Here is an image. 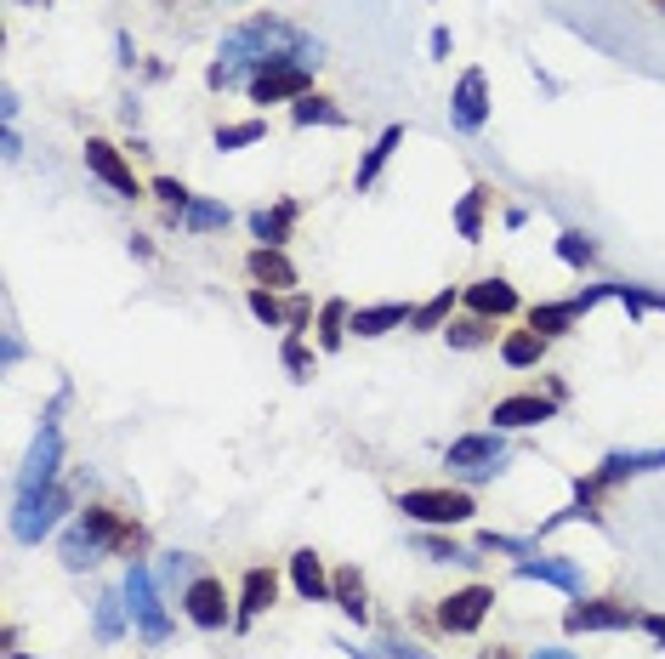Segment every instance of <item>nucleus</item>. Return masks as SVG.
<instances>
[{"mask_svg": "<svg viewBox=\"0 0 665 659\" xmlns=\"http://www.w3.org/2000/svg\"><path fill=\"white\" fill-rule=\"evenodd\" d=\"M80 529L98 540V551H114V557H125V562H137L142 546H149V529L131 524V517H120L114 506H85V511H80Z\"/></svg>", "mask_w": 665, "mask_h": 659, "instance_id": "3", "label": "nucleus"}, {"mask_svg": "<svg viewBox=\"0 0 665 659\" xmlns=\"http://www.w3.org/2000/svg\"><path fill=\"white\" fill-rule=\"evenodd\" d=\"M268 63H319V40L302 34L291 18H279V12H256L245 23H233L216 45V63L205 69V85L211 91H233V85H245L268 69Z\"/></svg>", "mask_w": 665, "mask_h": 659, "instance_id": "1", "label": "nucleus"}, {"mask_svg": "<svg viewBox=\"0 0 665 659\" xmlns=\"http://www.w3.org/2000/svg\"><path fill=\"white\" fill-rule=\"evenodd\" d=\"M426 45H433V58H450V29H433V40H426Z\"/></svg>", "mask_w": 665, "mask_h": 659, "instance_id": "45", "label": "nucleus"}, {"mask_svg": "<svg viewBox=\"0 0 665 659\" xmlns=\"http://www.w3.org/2000/svg\"><path fill=\"white\" fill-rule=\"evenodd\" d=\"M517 580H546L568 597H581V569L568 557H517Z\"/></svg>", "mask_w": 665, "mask_h": 659, "instance_id": "20", "label": "nucleus"}, {"mask_svg": "<svg viewBox=\"0 0 665 659\" xmlns=\"http://www.w3.org/2000/svg\"><path fill=\"white\" fill-rule=\"evenodd\" d=\"M450 318H455V291H433L410 313V330H415V336H433V330H444Z\"/></svg>", "mask_w": 665, "mask_h": 659, "instance_id": "29", "label": "nucleus"}, {"mask_svg": "<svg viewBox=\"0 0 665 659\" xmlns=\"http://www.w3.org/2000/svg\"><path fill=\"white\" fill-rule=\"evenodd\" d=\"M450 347H490L495 342V318H484V313H466V318H450Z\"/></svg>", "mask_w": 665, "mask_h": 659, "instance_id": "31", "label": "nucleus"}, {"mask_svg": "<svg viewBox=\"0 0 665 659\" xmlns=\"http://www.w3.org/2000/svg\"><path fill=\"white\" fill-rule=\"evenodd\" d=\"M245 307L268 324V330H284V324H291V307H284L279 302V291H262V285H251V296H245Z\"/></svg>", "mask_w": 665, "mask_h": 659, "instance_id": "35", "label": "nucleus"}, {"mask_svg": "<svg viewBox=\"0 0 665 659\" xmlns=\"http://www.w3.org/2000/svg\"><path fill=\"white\" fill-rule=\"evenodd\" d=\"M291 586L308 597V602H330V575H324V557L313 546L291 551Z\"/></svg>", "mask_w": 665, "mask_h": 659, "instance_id": "23", "label": "nucleus"}, {"mask_svg": "<svg viewBox=\"0 0 665 659\" xmlns=\"http://www.w3.org/2000/svg\"><path fill=\"white\" fill-rule=\"evenodd\" d=\"M461 302H466V313H484V318H512L517 313V291H512V278H501V273L472 278Z\"/></svg>", "mask_w": 665, "mask_h": 659, "instance_id": "15", "label": "nucleus"}, {"mask_svg": "<svg viewBox=\"0 0 665 659\" xmlns=\"http://www.w3.org/2000/svg\"><path fill=\"white\" fill-rule=\"evenodd\" d=\"M98 557H103V551H98V540H91L80 524L63 535V562H69V569H91V562H98Z\"/></svg>", "mask_w": 665, "mask_h": 659, "instance_id": "37", "label": "nucleus"}, {"mask_svg": "<svg viewBox=\"0 0 665 659\" xmlns=\"http://www.w3.org/2000/svg\"><path fill=\"white\" fill-rule=\"evenodd\" d=\"M478 546H484V551H512V557H530V540H512V535H495V529H484V535H478Z\"/></svg>", "mask_w": 665, "mask_h": 659, "instance_id": "42", "label": "nucleus"}, {"mask_svg": "<svg viewBox=\"0 0 665 659\" xmlns=\"http://www.w3.org/2000/svg\"><path fill=\"white\" fill-rule=\"evenodd\" d=\"M557 256H563L568 267H586V262L597 256V245L586 240V233H581V227H568V233H557Z\"/></svg>", "mask_w": 665, "mask_h": 659, "instance_id": "39", "label": "nucleus"}, {"mask_svg": "<svg viewBox=\"0 0 665 659\" xmlns=\"http://www.w3.org/2000/svg\"><path fill=\"white\" fill-rule=\"evenodd\" d=\"M478 659H517V653H512V648H501V642H495V648H484V653H478Z\"/></svg>", "mask_w": 665, "mask_h": 659, "instance_id": "46", "label": "nucleus"}, {"mask_svg": "<svg viewBox=\"0 0 665 659\" xmlns=\"http://www.w3.org/2000/svg\"><path fill=\"white\" fill-rule=\"evenodd\" d=\"M154 200L165 205V216H171V222H182V211L194 205V194H188V187H182L177 176H154Z\"/></svg>", "mask_w": 665, "mask_h": 659, "instance_id": "38", "label": "nucleus"}, {"mask_svg": "<svg viewBox=\"0 0 665 659\" xmlns=\"http://www.w3.org/2000/svg\"><path fill=\"white\" fill-rule=\"evenodd\" d=\"M410 302H375V307H353V336L359 342H375V336H387V330L410 324Z\"/></svg>", "mask_w": 665, "mask_h": 659, "instance_id": "21", "label": "nucleus"}, {"mask_svg": "<svg viewBox=\"0 0 665 659\" xmlns=\"http://www.w3.org/2000/svg\"><path fill=\"white\" fill-rule=\"evenodd\" d=\"M7 659H29V653H7Z\"/></svg>", "mask_w": 665, "mask_h": 659, "instance_id": "49", "label": "nucleus"}, {"mask_svg": "<svg viewBox=\"0 0 665 659\" xmlns=\"http://www.w3.org/2000/svg\"><path fill=\"white\" fill-rule=\"evenodd\" d=\"M450 114H455L461 131H484V120H490V80H484V69H466V74L455 80Z\"/></svg>", "mask_w": 665, "mask_h": 659, "instance_id": "14", "label": "nucleus"}, {"mask_svg": "<svg viewBox=\"0 0 665 659\" xmlns=\"http://www.w3.org/2000/svg\"><path fill=\"white\" fill-rule=\"evenodd\" d=\"M228 602L233 597H228V586L216 575H194L188 591H182V615L194 620L200 631H222V626H233V615H240V608H228Z\"/></svg>", "mask_w": 665, "mask_h": 659, "instance_id": "7", "label": "nucleus"}, {"mask_svg": "<svg viewBox=\"0 0 665 659\" xmlns=\"http://www.w3.org/2000/svg\"><path fill=\"white\" fill-rule=\"evenodd\" d=\"M58 466H63V427H58V409L40 420V438H34V449H29V466H23V484H18V495H34V489H46V484H58Z\"/></svg>", "mask_w": 665, "mask_h": 659, "instance_id": "9", "label": "nucleus"}, {"mask_svg": "<svg viewBox=\"0 0 665 659\" xmlns=\"http://www.w3.org/2000/svg\"><path fill=\"white\" fill-rule=\"evenodd\" d=\"M399 143H404V125H387V131L364 149V160H359V171H353V187H359V194H364V187H375V176H382V165L393 160Z\"/></svg>", "mask_w": 665, "mask_h": 659, "instance_id": "24", "label": "nucleus"}, {"mask_svg": "<svg viewBox=\"0 0 665 659\" xmlns=\"http://www.w3.org/2000/svg\"><path fill=\"white\" fill-rule=\"evenodd\" d=\"M506 460V433H466L444 449V466L461 478H495Z\"/></svg>", "mask_w": 665, "mask_h": 659, "instance_id": "6", "label": "nucleus"}, {"mask_svg": "<svg viewBox=\"0 0 665 659\" xmlns=\"http://www.w3.org/2000/svg\"><path fill=\"white\" fill-rule=\"evenodd\" d=\"M291 120H296V125H347V114L330 103L324 91H308V98H296V103H291Z\"/></svg>", "mask_w": 665, "mask_h": 659, "instance_id": "30", "label": "nucleus"}, {"mask_svg": "<svg viewBox=\"0 0 665 659\" xmlns=\"http://www.w3.org/2000/svg\"><path fill=\"white\" fill-rule=\"evenodd\" d=\"M279 358H284V375H291V382H313V347L296 336H284V347H279Z\"/></svg>", "mask_w": 665, "mask_h": 659, "instance_id": "36", "label": "nucleus"}, {"mask_svg": "<svg viewBox=\"0 0 665 659\" xmlns=\"http://www.w3.org/2000/svg\"><path fill=\"white\" fill-rule=\"evenodd\" d=\"M85 171L98 176L103 187H114L120 200H142V182H137L131 160L109 143V136H85Z\"/></svg>", "mask_w": 665, "mask_h": 659, "instance_id": "10", "label": "nucleus"}, {"mask_svg": "<svg viewBox=\"0 0 665 659\" xmlns=\"http://www.w3.org/2000/svg\"><path fill=\"white\" fill-rule=\"evenodd\" d=\"M586 307L568 296V302H541V307H530V330H541V336L552 342V336H563V330H575V318H581Z\"/></svg>", "mask_w": 665, "mask_h": 659, "instance_id": "28", "label": "nucleus"}, {"mask_svg": "<svg viewBox=\"0 0 665 659\" xmlns=\"http://www.w3.org/2000/svg\"><path fill=\"white\" fill-rule=\"evenodd\" d=\"M665 466V449H614L603 466H597V484L603 489H614V484H626V478H643V473H659Z\"/></svg>", "mask_w": 665, "mask_h": 659, "instance_id": "17", "label": "nucleus"}, {"mask_svg": "<svg viewBox=\"0 0 665 659\" xmlns=\"http://www.w3.org/2000/svg\"><path fill=\"white\" fill-rule=\"evenodd\" d=\"M245 273L256 278L262 291H296V262L284 256L279 245H256V251L245 256Z\"/></svg>", "mask_w": 665, "mask_h": 659, "instance_id": "18", "label": "nucleus"}, {"mask_svg": "<svg viewBox=\"0 0 665 659\" xmlns=\"http://www.w3.org/2000/svg\"><path fill=\"white\" fill-rule=\"evenodd\" d=\"M490 187L484 182H472L466 187V194H461V205H455V233H461V240H472V245H478L484 240V211H490Z\"/></svg>", "mask_w": 665, "mask_h": 659, "instance_id": "25", "label": "nucleus"}, {"mask_svg": "<svg viewBox=\"0 0 665 659\" xmlns=\"http://www.w3.org/2000/svg\"><path fill=\"white\" fill-rule=\"evenodd\" d=\"M347 336H353V307H347L342 296H330V302L319 307V347H324V353H336Z\"/></svg>", "mask_w": 665, "mask_h": 659, "instance_id": "27", "label": "nucleus"}, {"mask_svg": "<svg viewBox=\"0 0 665 659\" xmlns=\"http://www.w3.org/2000/svg\"><path fill=\"white\" fill-rule=\"evenodd\" d=\"M415 546L433 557V562H472V557H466L455 540H444V535H415Z\"/></svg>", "mask_w": 665, "mask_h": 659, "instance_id": "41", "label": "nucleus"}, {"mask_svg": "<svg viewBox=\"0 0 665 659\" xmlns=\"http://www.w3.org/2000/svg\"><path fill=\"white\" fill-rule=\"evenodd\" d=\"M535 659H575V653H568V648H541Z\"/></svg>", "mask_w": 665, "mask_h": 659, "instance_id": "47", "label": "nucleus"}, {"mask_svg": "<svg viewBox=\"0 0 665 659\" xmlns=\"http://www.w3.org/2000/svg\"><path fill=\"white\" fill-rule=\"evenodd\" d=\"M313 91V69L308 63H268L251 80V103H296Z\"/></svg>", "mask_w": 665, "mask_h": 659, "instance_id": "12", "label": "nucleus"}, {"mask_svg": "<svg viewBox=\"0 0 665 659\" xmlns=\"http://www.w3.org/2000/svg\"><path fill=\"white\" fill-rule=\"evenodd\" d=\"M125 615H131L125 586H120V591H103V597H98V637H103V642H114V637L125 631Z\"/></svg>", "mask_w": 665, "mask_h": 659, "instance_id": "32", "label": "nucleus"}, {"mask_svg": "<svg viewBox=\"0 0 665 659\" xmlns=\"http://www.w3.org/2000/svg\"><path fill=\"white\" fill-rule=\"evenodd\" d=\"M74 506V495L63 489V484H46V489H34V495H18V511H12V535L23 540V546H34V540H46L58 529V517Z\"/></svg>", "mask_w": 665, "mask_h": 659, "instance_id": "4", "label": "nucleus"}, {"mask_svg": "<svg viewBox=\"0 0 665 659\" xmlns=\"http://www.w3.org/2000/svg\"><path fill=\"white\" fill-rule=\"evenodd\" d=\"M552 415H557V398H541V393H512V398H495V409H490L495 433H524Z\"/></svg>", "mask_w": 665, "mask_h": 659, "instance_id": "13", "label": "nucleus"}, {"mask_svg": "<svg viewBox=\"0 0 665 659\" xmlns=\"http://www.w3.org/2000/svg\"><path fill=\"white\" fill-rule=\"evenodd\" d=\"M273 597H279V575L268 569V562L245 569V580H240V615H233V631H245L256 615H268V608H273Z\"/></svg>", "mask_w": 665, "mask_h": 659, "instance_id": "16", "label": "nucleus"}, {"mask_svg": "<svg viewBox=\"0 0 665 659\" xmlns=\"http://www.w3.org/2000/svg\"><path fill=\"white\" fill-rule=\"evenodd\" d=\"M228 222H233V211L216 205V200H194V205L182 211V227H188V233H216V227H228Z\"/></svg>", "mask_w": 665, "mask_h": 659, "instance_id": "34", "label": "nucleus"}, {"mask_svg": "<svg viewBox=\"0 0 665 659\" xmlns=\"http://www.w3.org/2000/svg\"><path fill=\"white\" fill-rule=\"evenodd\" d=\"M643 631L654 637V648H665V615H643Z\"/></svg>", "mask_w": 665, "mask_h": 659, "instance_id": "44", "label": "nucleus"}, {"mask_svg": "<svg viewBox=\"0 0 665 659\" xmlns=\"http://www.w3.org/2000/svg\"><path fill=\"white\" fill-rule=\"evenodd\" d=\"M268 136V120H233V125H216V149L222 154H240L251 143H262Z\"/></svg>", "mask_w": 665, "mask_h": 659, "instance_id": "33", "label": "nucleus"}, {"mask_svg": "<svg viewBox=\"0 0 665 659\" xmlns=\"http://www.w3.org/2000/svg\"><path fill=\"white\" fill-rule=\"evenodd\" d=\"M308 318H313V302H308V296H291V324H284V330H296V336H302Z\"/></svg>", "mask_w": 665, "mask_h": 659, "instance_id": "43", "label": "nucleus"}, {"mask_svg": "<svg viewBox=\"0 0 665 659\" xmlns=\"http://www.w3.org/2000/svg\"><path fill=\"white\" fill-rule=\"evenodd\" d=\"M563 626L568 631H632V626H643V608H632L621 597H586L563 615Z\"/></svg>", "mask_w": 665, "mask_h": 659, "instance_id": "8", "label": "nucleus"}, {"mask_svg": "<svg viewBox=\"0 0 665 659\" xmlns=\"http://www.w3.org/2000/svg\"><path fill=\"white\" fill-rule=\"evenodd\" d=\"M125 602H131V620L142 631V642H165L171 637V620H165V602H160V586L149 575V562H131L125 569Z\"/></svg>", "mask_w": 665, "mask_h": 659, "instance_id": "5", "label": "nucleus"}, {"mask_svg": "<svg viewBox=\"0 0 665 659\" xmlns=\"http://www.w3.org/2000/svg\"><path fill=\"white\" fill-rule=\"evenodd\" d=\"M296 222H302V205H296V200H279V205L251 211V233H256V245H279V251H284V240L296 233Z\"/></svg>", "mask_w": 665, "mask_h": 659, "instance_id": "19", "label": "nucleus"}, {"mask_svg": "<svg viewBox=\"0 0 665 659\" xmlns=\"http://www.w3.org/2000/svg\"><path fill=\"white\" fill-rule=\"evenodd\" d=\"M353 659H433L426 648H415V642H382V648H347Z\"/></svg>", "mask_w": 665, "mask_h": 659, "instance_id": "40", "label": "nucleus"}, {"mask_svg": "<svg viewBox=\"0 0 665 659\" xmlns=\"http://www.w3.org/2000/svg\"><path fill=\"white\" fill-rule=\"evenodd\" d=\"M490 608H495V586H461V591H450V597L439 602V626H444L450 637H466V631L484 626Z\"/></svg>", "mask_w": 665, "mask_h": 659, "instance_id": "11", "label": "nucleus"}, {"mask_svg": "<svg viewBox=\"0 0 665 659\" xmlns=\"http://www.w3.org/2000/svg\"><path fill=\"white\" fill-rule=\"evenodd\" d=\"M648 7H654V12H665V0H648Z\"/></svg>", "mask_w": 665, "mask_h": 659, "instance_id": "48", "label": "nucleus"}, {"mask_svg": "<svg viewBox=\"0 0 665 659\" xmlns=\"http://www.w3.org/2000/svg\"><path fill=\"white\" fill-rule=\"evenodd\" d=\"M330 602H336L347 620H359V626L370 620V591H364V575L353 569V562H347V569H336V575H330Z\"/></svg>", "mask_w": 665, "mask_h": 659, "instance_id": "22", "label": "nucleus"}, {"mask_svg": "<svg viewBox=\"0 0 665 659\" xmlns=\"http://www.w3.org/2000/svg\"><path fill=\"white\" fill-rule=\"evenodd\" d=\"M399 511L410 517V524H421V529H455V524H466L478 506H472L466 489H404V495H399Z\"/></svg>", "mask_w": 665, "mask_h": 659, "instance_id": "2", "label": "nucleus"}, {"mask_svg": "<svg viewBox=\"0 0 665 659\" xmlns=\"http://www.w3.org/2000/svg\"><path fill=\"white\" fill-rule=\"evenodd\" d=\"M501 358L512 364V369H535L541 358H546V336H541V330H506V336H501Z\"/></svg>", "mask_w": 665, "mask_h": 659, "instance_id": "26", "label": "nucleus"}]
</instances>
